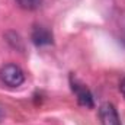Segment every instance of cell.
I'll return each instance as SVG.
<instances>
[{
    "label": "cell",
    "mask_w": 125,
    "mask_h": 125,
    "mask_svg": "<svg viewBox=\"0 0 125 125\" xmlns=\"http://www.w3.org/2000/svg\"><path fill=\"white\" fill-rule=\"evenodd\" d=\"M0 79L9 87H18L25 82V74L22 68L16 64H6L0 70Z\"/></svg>",
    "instance_id": "cell-1"
},
{
    "label": "cell",
    "mask_w": 125,
    "mask_h": 125,
    "mask_svg": "<svg viewBox=\"0 0 125 125\" xmlns=\"http://www.w3.org/2000/svg\"><path fill=\"white\" fill-rule=\"evenodd\" d=\"M70 84H71L73 93L76 94V97H77L79 105H82V106H84V108H93L94 106L93 96L90 93V90H89L83 83H80L77 79H74V77L71 76V77H70Z\"/></svg>",
    "instance_id": "cell-2"
},
{
    "label": "cell",
    "mask_w": 125,
    "mask_h": 125,
    "mask_svg": "<svg viewBox=\"0 0 125 125\" xmlns=\"http://www.w3.org/2000/svg\"><path fill=\"white\" fill-rule=\"evenodd\" d=\"M99 116L102 125H122L118 116V112L112 103H102L99 108Z\"/></svg>",
    "instance_id": "cell-3"
},
{
    "label": "cell",
    "mask_w": 125,
    "mask_h": 125,
    "mask_svg": "<svg viewBox=\"0 0 125 125\" xmlns=\"http://www.w3.org/2000/svg\"><path fill=\"white\" fill-rule=\"evenodd\" d=\"M31 38L36 47H47L52 44V32L47 29L45 26H35Z\"/></svg>",
    "instance_id": "cell-4"
},
{
    "label": "cell",
    "mask_w": 125,
    "mask_h": 125,
    "mask_svg": "<svg viewBox=\"0 0 125 125\" xmlns=\"http://www.w3.org/2000/svg\"><path fill=\"white\" fill-rule=\"evenodd\" d=\"M16 1L22 9H26V10L38 9L41 6V3H42V0H16Z\"/></svg>",
    "instance_id": "cell-5"
},
{
    "label": "cell",
    "mask_w": 125,
    "mask_h": 125,
    "mask_svg": "<svg viewBox=\"0 0 125 125\" xmlns=\"http://www.w3.org/2000/svg\"><path fill=\"white\" fill-rule=\"evenodd\" d=\"M119 89H121V93L124 94V97H125V77L122 79V82H121V84H119Z\"/></svg>",
    "instance_id": "cell-6"
}]
</instances>
